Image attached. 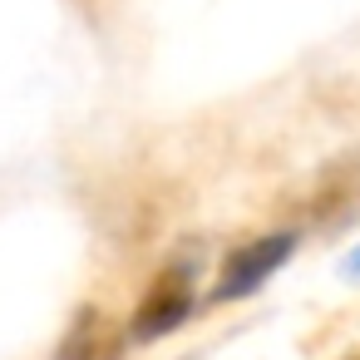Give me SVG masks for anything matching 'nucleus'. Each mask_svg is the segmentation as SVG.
I'll return each mask as SVG.
<instances>
[{
  "label": "nucleus",
  "instance_id": "f257e3e1",
  "mask_svg": "<svg viewBox=\"0 0 360 360\" xmlns=\"http://www.w3.org/2000/svg\"><path fill=\"white\" fill-rule=\"evenodd\" d=\"M296 252V232H271V237H257V242H247V247H237L232 257H227V266H222V276H217V286H212V296L217 301H237V296H252L286 257Z\"/></svg>",
  "mask_w": 360,
  "mask_h": 360
},
{
  "label": "nucleus",
  "instance_id": "f03ea898",
  "mask_svg": "<svg viewBox=\"0 0 360 360\" xmlns=\"http://www.w3.org/2000/svg\"><path fill=\"white\" fill-rule=\"evenodd\" d=\"M188 306H193V266L188 262H178V266H168L153 286H148V296L139 301V311H134V340H158V335H168L183 316H188Z\"/></svg>",
  "mask_w": 360,
  "mask_h": 360
},
{
  "label": "nucleus",
  "instance_id": "7ed1b4c3",
  "mask_svg": "<svg viewBox=\"0 0 360 360\" xmlns=\"http://www.w3.org/2000/svg\"><path fill=\"white\" fill-rule=\"evenodd\" d=\"M355 271H360V252H355Z\"/></svg>",
  "mask_w": 360,
  "mask_h": 360
}]
</instances>
